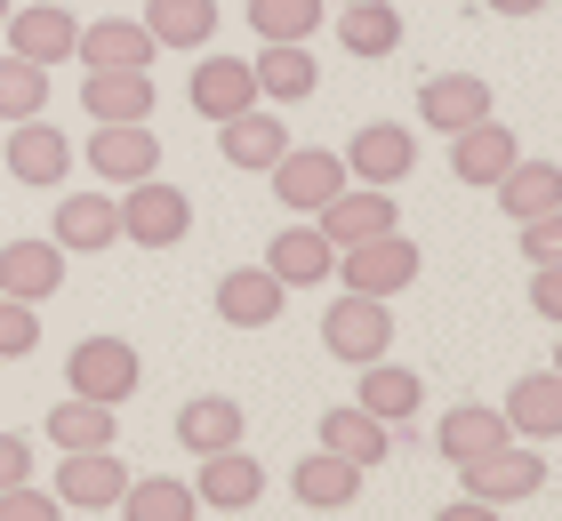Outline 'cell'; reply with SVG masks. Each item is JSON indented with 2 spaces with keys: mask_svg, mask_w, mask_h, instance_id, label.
Segmentation results:
<instances>
[{
  "mask_svg": "<svg viewBox=\"0 0 562 521\" xmlns=\"http://www.w3.org/2000/svg\"><path fill=\"white\" fill-rule=\"evenodd\" d=\"M65 290V249L57 241H0V297H57Z\"/></svg>",
  "mask_w": 562,
  "mask_h": 521,
  "instance_id": "21",
  "label": "cell"
},
{
  "mask_svg": "<svg viewBox=\"0 0 562 521\" xmlns=\"http://www.w3.org/2000/svg\"><path fill=\"white\" fill-rule=\"evenodd\" d=\"M72 57H81L89 72H97V65H130V72H145L153 57H161V41L145 33V16H97V24H81Z\"/></svg>",
  "mask_w": 562,
  "mask_h": 521,
  "instance_id": "20",
  "label": "cell"
},
{
  "mask_svg": "<svg viewBox=\"0 0 562 521\" xmlns=\"http://www.w3.org/2000/svg\"><path fill=\"white\" fill-rule=\"evenodd\" d=\"M41 346V313L24 305V297H0V361H16V353H33Z\"/></svg>",
  "mask_w": 562,
  "mask_h": 521,
  "instance_id": "38",
  "label": "cell"
},
{
  "mask_svg": "<svg viewBox=\"0 0 562 521\" xmlns=\"http://www.w3.org/2000/svg\"><path fill=\"white\" fill-rule=\"evenodd\" d=\"M530 305L562 329V257H554V265H530Z\"/></svg>",
  "mask_w": 562,
  "mask_h": 521,
  "instance_id": "41",
  "label": "cell"
},
{
  "mask_svg": "<svg viewBox=\"0 0 562 521\" xmlns=\"http://www.w3.org/2000/svg\"><path fill=\"white\" fill-rule=\"evenodd\" d=\"M322 346L346 361V370H362V361H378L394 346V305L386 297H362V290H346L338 305L322 313Z\"/></svg>",
  "mask_w": 562,
  "mask_h": 521,
  "instance_id": "4",
  "label": "cell"
},
{
  "mask_svg": "<svg viewBox=\"0 0 562 521\" xmlns=\"http://www.w3.org/2000/svg\"><path fill=\"white\" fill-rule=\"evenodd\" d=\"M9 9H16V0H0V16H9Z\"/></svg>",
  "mask_w": 562,
  "mask_h": 521,
  "instance_id": "44",
  "label": "cell"
},
{
  "mask_svg": "<svg viewBox=\"0 0 562 521\" xmlns=\"http://www.w3.org/2000/svg\"><path fill=\"white\" fill-rule=\"evenodd\" d=\"M281 305H290V290L273 281V265H241V273L217 281V313H225L234 329H273Z\"/></svg>",
  "mask_w": 562,
  "mask_h": 521,
  "instance_id": "25",
  "label": "cell"
},
{
  "mask_svg": "<svg viewBox=\"0 0 562 521\" xmlns=\"http://www.w3.org/2000/svg\"><path fill=\"white\" fill-rule=\"evenodd\" d=\"M241 401H225V394H193L186 409H177V441H186L193 457H210V450H234L241 441Z\"/></svg>",
  "mask_w": 562,
  "mask_h": 521,
  "instance_id": "30",
  "label": "cell"
},
{
  "mask_svg": "<svg viewBox=\"0 0 562 521\" xmlns=\"http://www.w3.org/2000/svg\"><path fill=\"white\" fill-rule=\"evenodd\" d=\"M338 41L353 57H394L402 48V9L394 0H346L338 9Z\"/></svg>",
  "mask_w": 562,
  "mask_h": 521,
  "instance_id": "32",
  "label": "cell"
},
{
  "mask_svg": "<svg viewBox=\"0 0 562 521\" xmlns=\"http://www.w3.org/2000/svg\"><path fill=\"white\" fill-rule=\"evenodd\" d=\"M48 241L65 257H97L121 241V201L113 193H65L57 201V225H48Z\"/></svg>",
  "mask_w": 562,
  "mask_h": 521,
  "instance_id": "16",
  "label": "cell"
},
{
  "mask_svg": "<svg viewBox=\"0 0 562 521\" xmlns=\"http://www.w3.org/2000/svg\"><path fill=\"white\" fill-rule=\"evenodd\" d=\"M89 169L105 177V185H137V177L161 169V137H153L145 121H97V137H89Z\"/></svg>",
  "mask_w": 562,
  "mask_h": 521,
  "instance_id": "12",
  "label": "cell"
},
{
  "mask_svg": "<svg viewBox=\"0 0 562 521\" xmlns=\"http://www.w3.org/2000/svg\"><path fill=\"white\" fill-rule=\"evenodd\" d=\"M0 33H9L16 57H33V65H65V57H72V41H81V16H72L65 0H33V9H9V16H0Z\"/></svg>",
  "mask_w": 562,
  "mask_h": 521,
  "instance_id": "11",
  "label": "cell"
},
{
  "mask_svg": "<svg viewBox=\"0 0 562 521\" xmlns=\"http://www.w3.org/2000/svg\"><path fill=\"white\" fill-rule=\"evenodd\" d=\"M338 9H346V0H338Z\"/></svg>",
  "mask_w": 562,
  "mask_h": 521,
  "instance_id": "46",
  "label": "cell"
},
{
  "mask_svg": "<svg viewBox=\"0 0 562 521\" xmlns=\"http://www.w3.org/2000/svg\"><path fill=\"white\" fill-rule=\"evenodd\" d=\"M458 489L467 498H482V506H522V498H539L547 489V457H539V441H515L506 433L498 450H482L474 465H458Z\"/></svg>",
  "mask_w": 562,
  "mask_h": 521,
  "instance_id": "1",
  "label": "cell"
},
{
  "mask_svg": "<svg viewBox=\"0 0 562 521\" xmlns=\"http://www.w3.org/2000/svg\"><path fill=\"white\" fill-rule=\"evenodd\" d=\"M48 441H57V450H113V409L72 394L65 409H48Z\"/></svg>",
  "mask_w": 562,
  "mask_h": 521,
  "instance_id": "35",
  "label": "cell"
},
{
  "mask_svg": "<svg viewBox=\"0 0 562 521\" xmlns=\"http://www.w3.org/2000/svg\"><path fill=\"white\" fill-rule=\"evenodd\" d=\"M418 169V137L402 121H362L346 145V177L353 185H402V177Z\"/></svg>",
  "mask_w": 562,
  "mask_h": 521,
  "instance_id": "8",
  "label": "cell"
},
{
  "mask_svg": "<svg viewBox=\"0 0 562 521\" xmlns=\"http://www.w3.org/2000/svg\"><path fill=\"white\" fill-rule=\"evenodd\" d=\"M121 489H130V465H121L113 450H65V465H57V506H72V513H113Z\"/></svg>",
  "mask_w": 562,
  "mask_h": 521,
  "instance_id": "10",
  "label": "cell"
},
{
  "mask_svg": "<svg viewBox=\"0 0 562 521\" xmlns=\"http://www.w3.org/2000/svg\"><path fill=\"white\" fill-rule=\"evenodd\" d=\"M554 377H562V353H554Z\"/></svg>",
  "mask_w": 562,
  "mask_h": 521,
  "instance_id": "45",
  "label": "cell"
},
{
  "mask_svg": "<svg viewBox=\"0 0 562 521\" xmlns=\"http://www.w3.org/2000/svg\"><path fill=\"white\" fill-rule=\"evenodd\" d=\"M65 506L48 498V489H33V482H9L0 489V521H57Z\"/></svg>",
  "mask_w": 562,
  "mask_h": 521,
  "instance_id": "39",
  "label": "cell"
},
{
  "mask_svg": "<svg viewBox=\"0 0 562 521\" xmlns=\"http://www.w3.org/2000/svg\"><path fill=\"white\" fill-rule=\"evenodd\" d=\"M121 513H130V521H193L201 498H193V482H177V474H153V482L130 474V489H121Z\"/></svg>",
  "mask_w": 562,
  "mask_h": 521,
  "instance_id": "34",
  "label": "cell"
},
{
  "mask_svg": "<svg viewBox=\"0 0 562 521\" xmlns=\"http://www.w3.org/2000/svg\"><path fill=\"white\" fill-rule=\"evenodd\" d=\"M498 441H506V417L482 409V401H458L442 426H434V450H442L450 465H474L482 450H498Z\"/></svg>",
  "mask_w": 562,
  "mask_h": 521,
  "instance_id": "31",
  "label": "cell"
},
{
  "mask_svg": "<svg viewBox=\"0 0 562 521\" xmlns=\"http://www.w3.org/2000/svg\"><path fill=\"white\" fill-rule=\"evenodd\" d=\"M193 233V201L161 185V177H137V185H121V241L137 249H177Z\"/></svg>",
  "mask_w": 562,
  "mask_h": 521,
  "instance_id": "3",
  "label": "cell"
},
{
  "mask_svg": "<svg viewBox=\"0 0 562 521\" xmlns=\"http://www.w3.org/2000/svg\"><path fill=\"white\" fill-rule=\"evenodd\" d=\"M193 498L217 506V513H249L266 498V465L249 457L241 441H234V450H210V457H201V474H193Z\"/></svg>",
  "mask_w": 562,
  "mask_h": 521,
  "instance_id": "14",
  "label": "cell"
},
{
  "mask_svg": "<svg viewBox=\"0 0 562 521\" xmlns=\"http://www.w3.org/2000/svg\"><path fill=\"white\" fill-rule=\"evenodd\" d=\"M48 104V65H33V57H0V121H33Z\"/></svg>",
  "mask_w": 562,
  "mask_h": 521,
  "instance_id": "37",
  "label": "cell"
},
{
  "mask_svg": "<svg viewBox=\"0 0 562 521\" xmlns=\"http://www.w3.org/2000/svg\"><path fill=\"white\" fill-rule=\"evenodd\" d=\"M482 113H498V97L482 72H426L418 81V121L434 137H458V128H474Z\"/></svg>",
  "mask_w": 562,
  "mask_h": 521,
  "instance_id": "7",
  "label": "cell"
},
{
  "mask_svg": "<svg viewBox=\"0 0 562 521\" xmlns=\"http://www.w3.org/2000/svg\"><path fill=\"white\" fill-rule=\"evenodd\" d=\"M290 489H297L305 513H346L353 498H362V465H346L338 450H314V457H297Z\"/></svg>",
  "mask_w": 562,
  "mask_h": 521,
  "instance_id": "26",
  "label": "cell"
},
{
  "mask_svg": "<svg viewBox=\"0 0 562 521\" xmlns=\"http://www.w3.org/2000/svg\"><path fill=\"white\" fill-rule=\"evenodd\" d=\"M329 0H249V33L258 41H314Z\"/></svg>",
  "mask_w": 562,
  "mask_h": 521,
  "instance_id": "36",
  "label": "cell"
},
{
  "mask_svg": "<svg viewBox=\"0 0 562 521\" xmlns=\"http://www.w3.org/2000/svg\"><path fill=\"white\" fill-rule=\"evenodd\" d=\"M314 225H322L338 249H353V241H370V233L402 225V208H394V185H353V177H346V185L314 208Z\"/></svg>",
  "mask_w": 562,
  "mask_h": 521,
  "instance_id": "9",
  "label": "cell"
},
{
  "mask_svg": "<svg viewBox=\"0 0 562 521\" xmlns=\"http://www.w3.org/2000/svg\"><path fill=\"white\" fill-rule=\"evenodd\" d=\"M217 152H225V169H273L281 152H290V128H281V113L249 104V113L217 121Z\"/></svg>",
  "mask_w": 562,
  "mask_h": 521,
  "instance_id": "23",
  "label": "cell"
},
{
  "mask_svg": "<svg viewBox=\"0 0 562 521\" xmlns=\"http://www.w3.org/2000/svg\"><path fill=\"white\" fill-rule=\"evenodd\" d=\"M515 128H506L498 113H482L474 128H458V137H450V177H458V185H482V193H491L498 185V177L506 169H515Z\"/></svg>",
  "mask_w": 562,
  "mask_h": 521,
  "instance_id": "13",
  "label": "cell"
},
{
  "mask_svg": "<svg viewBox=\"0 0 562 521\" xmlns=\"http://www.w3.org/2000/svg\"><path fill=\"white\" fill-rule=\"evenodd\" d=\"M346 281V290H362V297H402L418 281V241L402 225H386V233H370V241H353V249H338V265H329Z\"/></svg>",
  "mask_w": 562,
  "mask_h": 521,
  "instance_id": "2",
  "label": "cell"
},
{
  "mask_svg": "<svg viewBox=\"0 0 562 521\" xmlns=\"http://www.w3.org/2000/svg\"><path fill=\"white\" fill-rule=\"evenodd\" d=\"M522 257H530V265H554V257H562V208L522 217Z\"/></svg>",
  "mask_w": 562,
  "mask_h": 521,
  "instance_id": "40",
  "label": "cell"
},
{
  "mask_svg": "<svg viewBox=\"0 0 562 521\" xmlns=\"http://www.w3.org/2000/svg\"><path fill=\"white\" fill-rule=\"evenodd\" d=\"M65 385L81 401H105V409H121L145 385V370H137V346H121V337H81L72 346V361H65Z\"/></svg>",
  "mask_w": 562,
  "mask_h": 521,
  "instance_id": "5",
  "label": "cell"
},
{
  "mask_svg": "<svg viewBox=\"0 0 562 521\" xmlns=\"http://www.w3.org/2000/svg\"><path fill=\"white\" fill-rule=\"evenodd\" d=\"M353 401H362L378 426H411V417L426 409V377L378 353V361H362V394H353Z\"/></svg>",
  "mask_w": 562,
  "mask_h": 521,
  "instance_id": "24",
  "label": "cell"
},
{
  "mask_svg": "<svg viewBox=\"0 0 562 521\" xmlns=\"http://www.w3.org/2000/svg\"><path fill=\"white\" fill-rule=\"evenodd\" d=\"M81 113L89 121H153V81L130 65H97L81 81Z\"/></svg>",
  "mask_w": 562,
  "mask_h": 521,
  "instance_id": "27",
  "label": "cell"
},
{
  "mask_svg": "<svg viewBox=\"0 0 562 521\" xmlns=\"http://www.w3.org/2000/svg\"><path fill=\"white\" fill-rule=\"evenodd\" d=\"M266 177H273V201L290 208V217H314V208L346 185V152H322V145H305V152H297V145H290Z\"/></svg>",
  "mask_w": 562,
  "mask_h": 521,
  "instance_id": "6",
  "label": "cell"
},
{
  "mask_svg": "<svg viewBox=\"0 0 562 521\" xmlns=\"http://www.w3.org/2000/svg\"><path fill=\"white\" fill-rule=\"evenodd\" d=\"M249 72H258V97L266 104H305L322 89V65H314V48H305V41H266L258 57H249Z\"/></svg>",
  "mask_w": 562,
  "mask_h": 521,
  "instance_id": "22",
  "label": "cell"
},
{
  "mask_svg": "<svg viewBox=\"0 0 562 521\" xmlns=\"http://www.w3.org/2000/svg\"><path fill=\"white\" fill-rule=\"evenodd\" d=\"M266 265L281 290H314V281H329V265H338V241L314 225V217H297L290 233H273V249H266Z\"/></svg>",
  "mask_w": 562,
  "mask_h": 521,
  "instance_id": "17",
  "label": "cell"
},
{
  "mask_svg": "<svg viewBox=\"0 0 562 521\" xmlns=\"http://www.w3.org/2000/svg\"><path fill=\"white\" fill-rule=\"evenodd\" d=\"M498 208H506V217H547V208H562V161H522V152H515V169H506L498 177Z\"/></svg>",
  "mask_w": 562,
  "mask_h": 521,
  "instance_id": "29",
  "label": "cell"
},
{
  "mask_svg": "<svg viewBox=\"0 0 562 521\" xmlns=\"http://www.w3.org/2000/svg\"><path fill=\"white\" fill-rule=\"evenodd\" d=\"M145 33L161 48H201L217 41V0H145Z\"/></svg>",
  "mask_w": 562,
  "mask_h": 521,
  "instance_id": "33",
  "label": "cell"
},
{
  "mask_svg": "<svg viewBox=\"0 0 562 521\" xmlns=\"http://www.w3.org/2000/svg\"><path fill=\"white\" fill-rule=\"evenodd\" d=\"M65 169H72L65 128H48L41 113L9 121V177H16V185H65Z\"/></svg>",
  "mask_w": 562,
  "mask_h": 521,
  "instance_id": "18",
  "label": "cell"
},
{
  "mask_svg": "<svg viewBox=\"0 0 562 521\" xmlns=\"http://www.w3.org/2000/svg\"><path fill=\"white\" fill-rule=\"evenodd\" d=\"M498 417H506V433H515V441H562V377H554V370L515 377Z\"/></svg>",
  "mask_w": 562,
  "mask_h": 521,
  "instance_id": "19",
  "label": "cell"
},
{
  "mask_svg": "<svg viewBox=\"0 0 562 521\" xmlns=\"http://www.w3.org/2000/svg\"><path fill=\"white\" fill-rule=\"evenodd\" d=\"M482 9H491V16H539L547 0H482Z\"/></svg>",
  "mask_w": 562,
  "mask_h": 521,
  "instance_id": "43",
  "label": "cell"
},
{
  "mask_svg": "<svg viewBox=\"0 0 562 521\" xmlns=\"http://www.w3.org/2000/svg\"><path fill=\"white\" fill-rule=\"evenodd\" d=\"M186 104L201 121H234V113H249V104H266V97H258V72H249L241 57H201L193 81H186Z\"/></svg>",
  "mask_w": 562,
  "mask_h": 521,
  "instance_id": "15",
  "label": "cell"
},
{
  "mask_svg": "<svg viewBox=\"0 0 562 521\" xmlns=\"http://www.w3.org/2000/svg\"><path fill=\"white\" fill-rule=\"evenodd\" d=\"M322 450H338L346 465H386V450H394V433L378 426V417L362 409V401H338V409H322Z\"/></svg>",
  "mask_w": 562,
  "mask_h": 521,
  "instance_id": "28",
  "label": "cell"
},
{
  "mask_svg": "<svg viewBox=\"0 0 562 521\" xmlns=\"http://www.w3.org/2000/svg\"><path fill=\"white\" fill-rule=\"evenodd\" d=\"M9 482H33V441L24 433H0V489Z\"/></svg>",
  "mask_w": 562,
  "mask_h": 521,
  "instance_id": "42",
  "label": "cell"
}]
</instances>
